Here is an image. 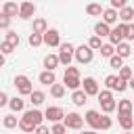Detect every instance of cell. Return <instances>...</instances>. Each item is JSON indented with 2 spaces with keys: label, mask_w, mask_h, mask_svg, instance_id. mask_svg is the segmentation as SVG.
I'll return each instance as SVG.
<instances>
[{
  "label": "cell",
  "mask_w": 134,
  "mask_h": 134,
  "mask_svg": "<svg viewBox=\"0 0 134 134\" xmlns=\"http://www.w3.org/2000/svg\"><path fill=\"white\" fill-rule=\"evenodd\" d=\"M13 84H15L17 92H19L21 96H31V92H34V86H31V80H29L27 75H15Z\"/></svg>",
  "instance_id": "obj_1"
},
{
  "label": "cell",
  "mask_w": 134,
  "mask_h": 134,
  "mask_svg": "<svg viewBox=\"0 0 134 134\" xmlns=\"http://www.w3.org/2000/svg\"><path fill=\"white\" fill-rule=\"evenodd\" d=\"M92 59H94V50H92L88 44H82V46L75 48V61H77V63L86 65V63H92Z\"/></svg>",
  "instance_id": "obj_2"
},
{
  "label": "cell",
  "mask_w": 134,
  "mask_h": 134,
  "mask_svg": "<svg viewBox=\"0 0 134 134\" xmlns=\"http://www.w3.org/2000/svg\"><path fill=\"white\" fill-rule=\"evenodd\" d=\"M126 40V23H117L113 29H111V36H109V44H113L115 48Z\"/></svg>",
  "instance_id": "obj_3"
},
{
  "label": "cell",
  "mask_w": 134,
  "mask_h": 134,
  "mask_svg": "<svg viewBox=\"0 0 134 134\" xmlns=\"http://www.w3.org/2000/svg\"><path fill=\"white\" fill-rule=\"evenodd\" d=\"M73 57H75V46H73L71 42H63V44H61V50H59V59H61V63L69 67V63H71Z\"/></svg>",
  "instance_id": "obj_4"
},
{
  "label": "cell",
  "mask_w": 134,
  "mask_h": 134,
  "mask_svg": "<svg viewBox=\"0 0 134 134\" xmlns=\"http://www.w3.org/2000/svg\"><path fill=\"white\" fill-rule=\"evenodd\" d=\"M63 124L67 126V130H80V128L84 126V117H82L80 113H75V111H71V113H67V115H65V119H63Z\"/></svg>",
  "instance_id": "obj_5"
},
{
  "label": "cell",
  "mask_w": 134,
  "mask_h": 134,
  "mask_svg": "<svg viewBox=\"0 0 134 134\" xmlns=\"http://www.w3.org/2000/svg\"><path fill=\"white\" fill-rule=\"evenodd\" d=\"M82 90H84L88 96H98V92H100L98 82H96L94 77H84V82H82Z\"/></svg>",
  "instance_id": "obj_6"
},
{
  "label": "cell",
  "mask_w": 134,
  "mask_h": 134,
  "mask_svg": "<svg viewBox=\"0 0 134 134\" xmlns=\"http://www.w3.org/2000/svg\"><path fill=\"white\" fill-rule=\"evenodd\" d=\"M44 117L48 121H52V124H61V119H65V111L61 107H48L44 111Z\"/></svg>",
  "instance_id": "obj_7"
},
{
  "label": "cell",
  "mask_w": 134,
  "mask_h": 134,
  "mask_svg": "<svg viewBox=\"0 0 134 134\" xmlns=\"http://www.w3.org/2000/svg\"><path fill=\"white\" fill-rule=\"evenodd\" d=\"M100 113L98 111H94V109H90V111H86V115H84V119H86V124L92 128V130H100Z\"/></svg>",
  "instance_id": "obj_8"
},
{
  "label": "cell",
  "mask_w": 134,
  "mask_h": 134,
  "mask_svg": "<svg viewBox=\"0 0 134 134\" xmlns=\"http://www.w3.org/2000/svg\"><path fill=\"white\" fill-rule=\"evenodd\" d=\"M44 44L50 46V48H54V46L61 48V34H59L57 29H48V31L44 34Z\"/></svg>",
  "instance_id": "obj_9"
},
{
  "label": "cell",
  "mask_w": 134,
  "mask_h": 134,
  "mask_svg": "<svg viewBox=\"0 0 134 134\" xmlns=\"http://www.w3.org/2000/svg\"><path fill=\"white\" fill-rule=\"evenodd\" d=\"M132 111H134V103H132L130 98L117 100V113H119V115H134Z\"/></svg>",
  "instance_id": "obj_10"
},
{
  "label": "cell",
  "mask_w": 134,
  "mask_h": 134,
  "mask_svg": "<svg viewBox=\"0 0 134 134\" xmlns=\"http://www.w3.org/2000/svg\"><path fill=\"white\" fill-rule=\"evenodd\" d=\"M117 19H119V13H117V10H113L111 6L105 8V13H103V23H107V25L111 27V25L117 23Z\"/></svg>",
  "instance_id": "obj_11"
},
{
  "label": "cell",
  "mask_w": 134,
  "mask_h": 134,
  "mask_svg": "<svg viewBox=\"0 0 134 134\" xmlns=\"http://www.w3.org/2000/svg\"><path fill=\"white\" fill-rule=\"evenodd\" d=\"M21 13V6H17V2H4L2 4V15L6 17H17Z\"/></svg>",
  "instance_id": "obj_12"
},
{
  "label": "cell",
  "mask_w": 134,
  "mask_h": 134,
  "mask_svg": "<svg viewBox=\"0 0 134 134\" xmlns=\"http://www.w3.org/2000/svg\"><path fill=\"white\" fill-rule=\"evenodd\" d=\"M19 6H21V13H19L21 19H31V17H34V13H36V4H31V2H21Z\"/></svg>",
  "instance_id": "obj_13"
},
{
  "label": "cell",
  "mask_w": 134,
  "mask_h": 134,
  "mask_svg": "<svg viewBox=\"0 0 134 134\" xmlns=\"http://www.w3.org/2000/svg\"><path fill=\"white\" fill-rule=\"evenodd\" d=\"M46 31H48V23H46V19L36 17V19H34V29H31V34H40V36H44Z\"/></svg>",
  "instance_id": "obj_14"
},
{
  "label": "cell",
  "mask_w": 134,
  "mask_h": 134,
  "mask_svg": "<svg viewBox=\"0 0 134 134\" xmlns=\"http://www.w3.org/2000/svg\"><path fill=\"white\" fill-rule=\"evenodd\" d=\"M59 63H61L59 54H46V57H44V69H46V71H54V69L59 67Z\"/></svg>",
  "instance_id": "obj_15"
},
{
  "label": "cell",
  "mask_w": 134,
  "mask_h": 134,
  "mask_svg": "<svg viewBox=\"0 0 134 134\" xmlns=\"http://www.w3.org/2000/svg\"><path fill=\"white\" fill-rule=\"evenodd\" d=\"M63 84H65V88H69V90H80V86H82V80L80 77H75V75H63Z\"/></svg>",
  "instance_id": "obj_16"
},
{
  "label": "cell",
  "mask_w": 134,
  "mask_h": 134,
  "mask_svg": "<svg viewBox=\"0 0 134 134\" xmlns=\"http://www.w3.org/2000/svg\"><path fill=\"white\" fill-rule=\"evenodd\" d=\"M23 115H27V117L36 124V128H38V126H44L42 121H44L46 117H44V113H42V111H38V109H29V111H25Z\"/></svg>",
  "instance_id": "obj_17"
},
{
  "label": "cell",
  "mask_w": 134,
  "mask_h": 134,
  "mask_svg": "<svg viewBox=\"0 0 134 134\" xmlns=\"http://www.w3.org/2000/svg\"><path fill=\"white\" fill-rule=\"evenodd\" d=\"M71 100H73V105H75V107H84V105H86V100H88V94L80 88V90H75V92L71 94Z\"/></svg>",
  "instance_id": "obj_18"
},
{
  "label": "cell",
  "mask_w": 134,
  "mask_h": 134,
  "mask_svg": "<svg viewBox=\"0 0 134 134\" xmlns=\"http://www.w3.org/2000/svg\"><path fill=\"white\" fill-rule=\"evenodd\" d=\"M19 128L25 132V134H31V132H36V124L27 117V115H23L21 119H19Z\"/></svg>",
  "instance_id": "obj_19"
},
{
  "label": "cell",
  "mask_w": 134,
  "mask_h": 134,
  "mask_svg": "<svg viewBox=\"0 0 134 134\" xmlns=\"http://www.w3.org/2000/svg\"><path fill=\"white\" fill-rule=\"evenodd\" d=\"M40 84H44V86H52V84H57V75H54V71H42L40 73Z\"/></svg>",
  "instance_id": "obj_20"
},
{
  "label": "cell",
  "mask_w": 134,
  "mask_h": 134,
  "mask_svg": "<svg viewBox=\"0 0 134 134\" xmlns=\"http://www.w3.org/2000/svg\"><path fill=\"white\" fill-rule=\"evenodd\" d=\"M8 107H10V111H13V113H21V111L25 109V100H23L21 96H13V98H10V103H8Z\"/></svg>",
  "instance_id": "obj_21"
},
{
  "label": "cell",
  "mask_w": 134,
  "mask_h": 134,
  "mask_svg": "<svg viewBox=\"0 0 134 134\" xmlns=\"http://www.w3.org/2000/svg\"><path fill=\"white\" fill-rule=\"evenodd\" d=\"M94 36H98V38H105V36H111V27H109L107 23H103V21H98V23L94 25Z\"/></svg>",
  "instance_id": "obj_22"
},
{
  "label": "cell",
  "mask_w": 134,
  "mask_h": 134,
  "mask_svg": "<svg viewBox=\"0 0 134 134\" xmlns=\"http://www.w3.org/2000/svg\"><path fill=\"white\" fill-rule=\"evenodd\" d=\"M44 100H46V94H44L42 90H34V92H31V96H29V103H31L34 107L44 105Z\"/></svg>",
  "instance_id": "obj_23"
},
{
  "label": "cell",
  "mask_w": 134,
  "mask_h": 134,
  "mask_svg": "<svg viewBox=\"0 0 134 134\" xmlns=\"http://www.w3.org/2000/svg\"><path fill=\"white\" fill-rule=\"evenodd\" d=\"M117 121H119V126L124 128V132H130V130L134 128V117H132V115H119Z\"/></svg>",
  "instance_id": "obj_24"
},
{
  "label": "cell",
  "mask_w": 134,
  "mask_h": 134,
  "mask_svg": "<svg viewBox=\"0 0 134 134\" xmlns=\"http://www.w3.org/2000/svg\"><path fill=\"white\" fill-rule=\"evenodd\" d=\"M119 19H121V23H126V25H128V23L134 19V8H132L130 4H128L126 8H121V10H119Z\"/></svg>",
  "instance_id": "obj_25"
},
{
  "label": "cell",
  "mask_w": 134,
  "mask_h": 134,
  "mask_svg": "<svg viewBox=\"0 0 134 134\" xmlns=\"http://www.w3.org/2000/svg\"><path fill=\"white\" fill-rule=\"evenodd\" d=\"M86 13H88L90 17H100V15L105 13V8H103L100 4H96V2H90V4L86 6Z\"/></svg>",
  "instance_id": "obj_26"
},
{
  "label": "cell",
  "mask_w": 134,
  "mask_h": 134,
  "mask_svg": "<svg viewBox=\"0 0 134 134\" xmlns=\"http://www.w3.org/2000/svg\"><path fill=\"white\" fill-rule=\"evenodd\" d=\"M105 86H107V90H111V92L117 90V86H119V75H113V73L107 75V77H105Z\"/></svg>",
  "instance_id": "obj_27"
},
{
  "label": "cell",
  "mask_w": 134,
  "mask_h": 134,
  "mask_svg": "<svg viewBox=\"0 0 134 134\" xmlns=\"http://www.w3.org/2000/svg\"><path fill=\"white\" fill-rule=\"evenodd\" d=\"M2 126H4L6 130H10V128H17V126H19V119H17L13 113H8V115H4V117H2Z\"/></svg>",
  "instance_id": "obj_28"
},
{
  "label": "cell",
  "mask_w": 134,
  "mask_h": 134,
  "mask_svg": "<svg viewBox=\"0 0 134 134\" xmlns=\"http://www.w3.org/2000/svg\"><path fill=\"white\" fill-rule=\"evenodd\" d=\"M4 42H8L10 46H15V48H17V46H19V42H21V38H19V34H17V31H10V29H8V31H6V36H4Z\"/></svg>",
  "instance_id": "obj_29"
},
{
  "label": "cell",
  "mask_w": 134,
  "mask_h": 134,
  "mask_svg": "<svg viewBox=\"0 0 134 134\" xmlns=\"http://www.w3.org/2000/svg\"><path fill=\"white\" fill-rule=\"evenodd\" d=\"M65 90H67L65 84H52V86H50V94H52L54 98H63V96H65Z\"/></svg>",
  "instance_id": "obj_30"
},
{
  "label": "cell",
  "mask_w": 134,
  "mask_h": 134,
  "mask_svg": "<svg viewBox=\"0 0 134 134\" xmlns=\"http://www.w3.org/2000/svg\"><path fill=\"white\" fill-rule=\"evenodd\" d=\"M132 54V48H130V44L128 42H121L119 46H117V57H121V59H128Z\"/></svg>",
  "instance_id": "obj_31"
},
{
  "label": "cell",
  "mask_w": 134,
  "mask_h": 134,
  "mask_svg": "<svg viewBox=\"0 0 134 134\" xmlns=\"http://www.w3.org/2000/svg\"><path fill=\"white\" fill-rule=\"evenodd\" d=\"M115 54H117V50H115L113 44H103V48H100V57L111 59V57H115Z\"/></svg>",
  "instance_id": "obj_32"
},
{
  "label": "cell",
  "mask_w": 134,
  "mask_h": 134,
  "mask_svg": "<svg viewBox=\"0 0 134 134\" xmlns=\"http://www.w3.org/2000/svg\"><path fill=\"white\" fill-rule=\"evenodd\" d=\"M27 42H29V46H40V44H44V36H40V34H29Z\"/></svg>",
  "instance_id": "obj_33"
},
{
  "label": "cell",
  "mask_w": 134,
  "mask_h": 134,
  "mask_svg": "<svg viewBox=\"0 0 134 134\" xmlns=\"http://www.w3.org/2000/svg\"><path fill=\"white\" fill-rule=\"evenodd\" d=\"M96 98H98L100 105H103V103H109V100H113V92H111V90H100Z\"/></svg>",
  "instance_id": "obj_34"
},
{
  "label": "cell",
  "mask_w": 134,
  "mask_h": 134,
  "mask_svg": "<svg viewBox=\"0 0 134 134\" xmlns=\"http://www.w3.org/2000/svg\"><path fill=\"white\" fill-rule=\"evenodd\" d=\"M100 109H103V113H105V115H109V113H113V111L117 109V103H115V100L103 103V105H100Z\"/></svg>",
  "instance_id": "obj_35"
},
{
  "label": "cell",
  "mask_w": 134,
  "mask_h": 134,
  "mask_svg": "<svg viewBox=\"0 0 134 134\" xmlns=\"http://www.w3.org/2000/svg\"><path fill=\"white\" fill-rule=\"evenodd\" d=\"M88 46H90L92 50H100V48H103V42H100L98 36H92V38L88 40Z\"/></svg>",
  "instance_id": "obj_36"
},
{
  "label": "cell",
  "mask_w": 134,
  "mask_h": 134,
  "mask_svg": "<svg viewBox=\"0 0 134 134\" xmlns=\"http://www.w3.org/2000/svg\"><path fill=\"white\" fill-rule=\"evenodd\" d=\"M119 77H121V80H126V82H130V80L134 77V73H132V69H130V67H126V65H124V67L119 69Z\"/></svg>",
  "instance_id": "obj_37"
},
{
  "label": "cell",
  "mask_w": 134,
  "mask_h": 134,
  "mask_svg": "<svg viewBox=\"0 0 134 134\" xmlns=\"http://www.w3.org/2000/svg\"><path fill=\"white\" fill-rule=\"evenodd\" d=\"M109 65H111L113 69H121V67H124V59L115 54V57H111V59H109Z\"/></svg>",
  "instance_id": "obj_38"
},
{
  "label": "cell",
  "mask_w": 134,
  "mask_h": 134,
  "mask_svg": "<svg viewBox=\"0 0 134 134\" xmlns=\"http://www.w3.org/2000/svg\"><path fill=\"white\" fill-rule=\"evenodd\" d=\"M50 132H52V134H65V132H67V126H65L63 121H61V124H52V126H50Z\"/></svg>",
  "instance_id": "obj_39"
},
{
  "label": "cell",
  "mask_w": 134,
  "mask_h": 134,
  "mask_svg": "<svg viewBox=\"0 0 134 134\" xmlns=\"http://www.w3.org/2000/svg\"><path fill=\"white\" fill-rule=\"evenodd\" d=\"M111 126H113V119H111L109 115L103 113V117H100V130H109Z\"/></svg>",
  "instance_id": "obj_40"
},
{
  "label": "cell",
  "mask_w": 134,
  "mask_h": 134,
  "mask_svg": "<svg viewBox=\"0 0 134 134\" xmlns=\"http://www.w3.org/2000/svg\"><path fill=\"white\" fill-rule=\"evenodd\" d=\"M126 6H128L126 0H111V8H113V10H121V8H126Z\"/></svg>",
  "instance_id": "obj_41"
},
{
  "label": "cell",
  "mask_w": 134,
  "mask_h": 134,
  "mask_svg": "<svg viewBox=\"0 0 134 134\" xmlns=\"http://www.w3.org/2000/svg\"><path fill=\"white\" fill-rule=\"evenodd\" d=\"M0 50H2V54L6 57V54H10V52L15 50V46H10L8 42H2V44H0Z\"/></svg>",
  "instance_id": "obj_42"
},
{
  "label": "cell",
  "mask_w": 134,
  "mask_h": 134,
  "mask_svg": "<svg viewBox=\"0 0 134 134\" xmlns=\"http://www.w3.org/2000/svg\"><path fill=\"white\" fill-rule=\"evenodd\" d=\"M65 75H75V77H80V69L73 67V65H69V67H65Z\"/></svg>",
  "instance_id": "obj_43"
},
{
  "label": "cell",
  "mask_w": 134,
  "mask_h": 134,
  "mask_svg": "<svg viewBox=\"0 0 134 134\" xmlns=\"http://www.w3.org/2000/svg\"><path fill=\"white\" fill-rule=\"evenodd\" d=\"M126 40H134V23L126 25Z\"/></svg>",
  "instance_id": "obj_44"
},
{
  "label": "cell",
  "mask_w": 134,
  "mask_h": 134,
  "mask_svg": "<svg viewBox=\"0 0 134 134\" xmlns=\"http://www.w3.org/2000/svg\"><path fill=\"white\" fill-rule=\"evenodd\" d=\"M8 25H10V17L0 15V27H2V29H8Z\"/></svg>",
  "instance_id": "obj_45"
},
{
  "label": "cell",
  "mask_w": 134,
  "mask_h": 134,
  "mask_svg": "<svg viewBox=\"0 0 134 134\" xmlns=\"http://www.w3.org/2000/svg\"><path fill=\"white\" fill-rule=\"evenodd\" d=\"M34 134H52V132H50V128H48V126H38Z\"/></svg>",
  "instance_id": "obj_46"
},
{
  "label": "cell",
  "mask_w": 134,
  "mask_h": 134,
  "mask_svg": "<svg viewBox=\"0 0 134 134\" xmlns=\"http://www.w3.org/2000/svg\"><path fill=\"white\" fill-rule=\"evenodd\" d=\"M8 103H10V98H8V94H6V92H0V105L4 107V105H8Z\"/></svg>",
  "instance_id": "obj_47"
},
{
  "label": "cell",
  "mask_w": 134,
  "mask_h": 134,
  "mask_svg": "<svg viewBox=\"0 0 134 134\" xmlns=\"http://www.w3.org/2000/svg\"><path fill=\"white\" fill-rule=\"evenodd\" d=\"M128 88H132V90H134V77H132V80L128 82Z\"/></svg>",
  "instance_id": "obj_48"
},
{
  "label": "cell",
  "mask_w": 134,
  "mask_h": 134,
  "mask_svg": "<svg viewBox=\"0 0 134 134\" xmlns=\"http://www.w3.org/2000/svg\"><path fill=\"white\" fill-rule=\"evenodd\" d=\"M84 134H96V130H88V132H84Z\"/></svg>",
  "instance_id": "obj_49"
},
{
  "label": "cell",
  "mask_w": 134,
  "mask_h": 134,
  "mask_svg": "<svg viewBox=\"0 0 134 134\" xmlns=\"http://www.w3.org/2000/svg\"><path fill=\"white\" fill-rule=\"evenodd\" d=\"M124 134H132V132H124Z\"/></svg>",
  "instance_id": "obj_50"
},
{
  "label": "cell",
  "mask_w": 134,
  "mask_h": 134,
  "mask_svg": "<svg viewBox=\"0 0 134 134\" xmlns=\"http://www.w3.org/2000/svg\"><path fill=\"white\" fill-rule=\"evenodd\" d=\"M132 117H134V115H132Z\"/></svg>",
  "instance_id": "obj_51"
}]
</instances>
